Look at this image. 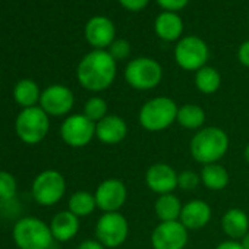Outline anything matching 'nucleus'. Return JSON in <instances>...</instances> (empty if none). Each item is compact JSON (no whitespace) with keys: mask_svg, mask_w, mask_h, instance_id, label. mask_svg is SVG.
Instances as JSON below:
<instances>
[{"mask_svg":"<svg viewBox=\"0 0 249 249\" xmlns=\"http://www.w3.org/2000/svg\"><path fill=\"white\" fill-rule=\"evenodd\" d=\"M164 12H179L186 8L189 0H156Z\"/></svg>","mask_w":249,"mask_h":249,"instance_id":"obj_31","label":"nucleus"},{"mask_svg":"<svg viewBox=\"0 0 249 249\" xmlns=\"http://www.w3.org/2000/svg\"><path fill=\"white\" fill-rule=\"evenodd\" d=\"M221 229L231 240H239L249 231V217L240 208H230L221 217Z\"/></svg>","mask_w":249,"mask_h":249,"instance_id":"obj_20","label":"nucleus"},{"mask_svg":"<svg viewBox=\"0 0 249 249\" xmlns=\"http://www.w3.org/2000/svg\"><path fill=\"white\" fill-rule=\"evenodd\" d=\"M178 176L179 175L170 164L156 163L148 167L145 173V183L159 195L173 194L178 188Z\"/></svg>","mask_w":249,"mask_h":249,"instance_id":"obj_14","label":"nucleus"},{"mask_svg":"<svg viewBox=\"0 0 249 249\" xmlns=\"http://www.w3.org/2000/svg\"><path fill=\"white\" fill-rule=\"evenodd\" d=\"M17 180L15 178L8 172H0V199L11 201L17 195Z\"/></svg>","mask_w":249,"mask_h":249,"instance_id":"obj_28","label":"nucleus"},{"mask_svg":"<svg viewBox=\"0 0 249 249\" xmlns=\"http://www.w3.org/2000/svg\"><path fill=\"white\" fill-rule=\"evenodd\" d=\"M221 85V75L211 66H204L195 72V87L202 94H214Z\"/></svg>","mask_w":249,"mask_h":249,"instance_id":"obj_24","label":"nucleus"},{"mask_svg":"<svg viewBox=\"0 0 249 249\" xmlns=\"http://www.w3.org/2000/svg\"><path fill=\"white\" fill-rule=\"evenodd\" d=\"M210 50L207 43L196 37L189 36L180 38L175 47V60L176 63L188 72H196L201 68L207 66Z\"/></svg>","mask_w":249,"mask_h":249,"instance_id":"obj_7","label":"nucleus"},{"mask_svg":"<svg viewBox=\"0 0 249 249\" xmlns=\"http://www.w3.org/2000/svg\"><path fill=\"white\" fill-rule=\"evenodd\" d=\"M40 97H41L40 88L31 79H22L14 88V98L24 108L34 107L36 103L40 101Z\"/></svg>","mask_w":249,"mask_h":249,"instance_id":"obj_25","label":"nucleus"},{"mask_svg":"<svg viewBox=\"0 0 249 249\" xmlns=\"http://www.w3.org/2000/svg\"><path fill=\"white\" fill-rule=\"evenodd\" d=\"M215 249H243L242 248V245H240V242H237V240H224V242H221V243H218L217 246H215Z\"/></svg>","mask_w":249,"mask_h":249,"instance_id":"obj_35","label":"nucleus"},{"mask_svg":"<svg viewBox=\"0 0 249 249\" xmlns=\"http://www.w3.org/2000/svg\"><path fill=\"white\" fill-rule=\"evenodd\" d=\"M178 104L169 97H154L140 110V123L148 132H161L178 119Z\"/></svg>","mask_w":249,"mask_h":249,"instance_id":"obj_3","label":"nucleus"},{"mask_svg":"<svg viewBox=\"0 0 249 249\" xmlns=\"http://www.w3.org/2000/svg\"><path fill=\"white\" fill-rule=\"evenodd\" d=\"M117 62L107 50H92L82 57L78 65L76 76L79 84L92 92L107 89L116 79Z\"/></svg>","mask_w":249,"mask_h":249,"instance_id":"obj_1","label":"nucleus"},{"mask_svg":"<svg viewBox=\"0 0 249 249\" xmlns=\"http://www.w3.org/2000/svg\"><path fill=\"white\" fill-rule=\"evenodd\" d=\"M76 249H106V248L98 240L88 239V240H84L82 243H79Z\"/></svg>","mask_w":249,"mask_h":249,"instance_id":"obj_34","label":"nucleus"},{"mask_svg":"<svg viewBox=\"0 0 249 249\" xmlns=\"http://www.w3.org/2000/svg\"><path fill=\"white\" fill-rule=\"evenodd\" d=\"M119 3L129 12H140L147 8L150 0H119Z\"/></svg>","mask_w":249,"mask_h":249,"instance_id":"obj_32","label":"nucleus"},{"mask_svg":"<svg viewBox=\"0 0 249 249\" xmlns=\"http://www.w3.org/2000/svg\"><path fill=\"white\" fill-rule=\"evenodd\" d=\"M75 104L73 92L65 85H50L40 97V107L52 116L68 114Z\"/></svg>","mask_w":249,"mask_h":249,"instance_id":"obj_13","label":"nucleus"},{"mask_svg":"<svg viewBox=\"0 0 249 249\" xmlns=\"http://www.w3.org/2000/svg\"><path fill=\"white\" fill-rule=\"evenodd\" d=\"M176 122L182 128L189 131L202 129L205 123V111L198 104H183L178 110Z\"/></svg>","mask_w":249,"mask_h":249,"instance_id":"obj_22","label":"nucleus"},{"mask_svg":"<svg viewBox=\"0 0 249 249\" xmlns=\"http://www.w3.org/2000/svg\"><path fill=\"white\" fill-rule=\"evenodd\" d=\"M108 53L116 62L117 60H124V59H128L129 54H131V44H129L128 40H124V38H116L110 44Z\"/></svg>","mask_w":249,"mask_h":249,"instance_id":"obj_30","label":"nucleus"},{"mask_svg":"<svg viewBox=\"0 0 249 249\" xmlns=\"http://www.w3.org/2000/svg\"><path fill=\"white\" fill-rule=\"evenodd\" d=\"M156 34L164 41H178L183 33L182 18L176 12H161L154 21Z\"/></svg>","mask_w":249,"mask_h":249,"instance_id":"obj_19","label":"nucleus"},{"mask_svg":"<svg viewBox=\"0 0 249 249\" xmlns=\"http://www.w3.org/2000/svg\"><path fill=\"white\" fill-rule=\"evenodd\" d=\"M50 230H52L54 240L68 242V240L73 239L79 230V217H76L69 210L60 211L52 218Z\"/></svg>","mask_w":249,"mask_h":249,"instance_id":"obj_18","label":"nucleus"},{"mask_svg":"<svg viewBox=\"0 0 249 249\" xmlns=\"http://www.w3.org/2000/svg\"><path fill=\"white\" fill-rule=\"evenodd\" d=\"M60 137L69 147H85L95 137V123L85 114H72L62 123Z\"/></svg>","mask_w":249,"mask_h":249,"instance_id":"obj_10","label":"nucleus"},{"mask_svg":"<svg viewBox=\"0 0 249 249\" xmlns=\"http://www.w3.org/2000/svg\"><path fill=\"white\" fill-rule=\"evenodd\" d=\"M211 207L202 199H191L182 207L179 221L188 230H198L205 227L211 220Z\"/></svg>","mask_w":249,"mask_h":249,"instance_id":"obj_17","label":"nucleus"},{"mask_svg":"<svg viewBox=\"0 0 249 249\" xmlns=\"http://www.w3.org/2000/svg\"><path fill=\"white\" fill-rule=\"evenodd\" d=\"M84 114L94 123L107 116V101L101 97H91L84 107Z\"/></svg>","mask_w":249,"mask_h":249,"instance_id":"obj_27","label":"nucleus"},{"mask_svg":"<svg viewBox=\"0 0 249 249\" xmlns=\"http://www.w3.org/2000/svg\"><path fill=\"white\" fill-rule=\"evenodd\" d=\"M85 38L94 50H104L116 40V28L107 17H92L85 25Z\"/></svg>","mask_w":249,"mask_h":249,"instance_id":"obj_15","label":"nucleus"},{"mask_svg":"<svg viewBox=\"0 0 249 249\" xmlns=\"http://www.w3.org/2000/svg\"><path fill=\"white\" fill-rule=\"evenodd\" d=\"M66 191V180L62 173L56 170L41 172L33 182V196L44 207L57 204Z\"/></svg>","mask_w":249,"mask_h":249,"instance_id":"obj_9","label":"nucleus"},{"mask_svg":"<svg viewBox=\"0 0 249 249\" xmlns=\"http://www.w3.org/2000/svg\"><path fill=\"white\" fill-rule=\"evenodd\" d=\"M245 160H246L248 164H249V144H248L246 148H245Z\"/></svg>","mask_w":249,"mask_h":249,"instance_id":"obj_37","label":"nucleus"},{"mask_svg":"<svg viewBox=\"0 0 249 249\" xmlns=\"http://www.w3.org/2000/svg\"><path fill=\"white\" fill-rule=\"evenodd\" d=\"M237 59H239L240 65H243L245 68H249V40H246L240 44L239 52H237Z\"/></svg>","mask_w":249,"mask_h":249,"instance_id":"obj_33","label":"nucleus"},{"mask_svg":"<svg viewBox=\"0 0 249 249\" xmlns=\"http://www.w3.org/2000/svg\"><path fill=\"white\" fill-rule=\"evenodd\" d=\"M188 239V229L180 221H160L151 233L154 249H185Z\"/></svg>","mask_w":249,"mask_h":249,"instance_id":"obj_11","label":"nucleus"},{"mask_svg":"<svg viewBox=\"0 0 249 249\" xmlns=\"http://www.w3.org/2000/svg\"><path fill=\"white\" fill-rule=\"evenodd\" d=\"M229 137L218 126L199 129L191 141V154L195 161L207 166L221 160L229 150Z\"/></svg>","mask_w":249,"mask_h":249,"instance_id":"obj_2","label":"nucleus"},{"mask_svg":"<svg viewBox=\"0 0 249 249\" xmlns=\"http://www.w3.org/2000/svg\"><path fill=\"white\" fill-rule=\"evenodd\" d=\"M182 207L180 199L175 194H166L159 195L154 204V211L160 221H179Z\"/></svg>","mask_w":249,"mask_h":249,"instance_id":"obj_21","label":"nucleus"},{"mask_svg":"<svg viewBox=\"0 0 249 249\" xmlns=\"http://www.w3.org/2000/svg\"><path fill=\"white\" fill-rule=\"evenodd\" d=\"M240 245H242L243 249H249V231L240 239Z\"/></svg>","mask_w":249,"mask_h":249,"instance_id":"obj_36","label":"nucleus"},{"mask_svg":"<svg viewBox=\"0 0 249 249\" xmlns=\"http://www.w3.org/2000/svg\"><path fill=\"white\" fill-rule=\"evenodd\" d=\"M163 79L161 65L151 57H137L124 68V81L132 88L148 91L156 88Z\"/></svg>","mask_w":249,"mask_h":249,"instance_id":"obj_6","label":"nucleus"},{"mask_svg":"<svg viewBox=\"0 0 249 249\" xmlns=\"http://www.w3.org/2000/svg\"><path fill=\"white\" fill-rule=\"evenodd\" d=\"M69 211L73 213L76 217H87L94 213L97 208L95 196L87 191H78L69 198Z\"/></svg>","mask_w":249,"mask_h":249,"instance_id":"obj_26","label":"nucleus"},{"mask_svg":"<svg viewBox=\"0 0 249 249\" xmlns=\"http://www.w3.org/2000/svg\"><path fill=\"white\" fill-rule=\"evenodd\" d=\"M199 183H202L201 175L194 170H183L178 176V188H180L182 191H195Z\"/></svg>","mask_w":249,"mask_h":249,"instance_id":"obj_29","label":"nucleus"},{"mask_svg":"<svg viewBox=\"0 0 249 249\" xmlns=\"http://www.w3.org/2000/svg\"><path fill=\"white\" fill-rule=\"evenodd\" d=\"M50 129L49 114L41 107H28L24 108L15 122V131L18 137L25 144H38L41 142Z\"/></svg>","mask_w":249,"mask_h":249,"instance_id":"obj_5","label":"nucleus"},{"mask_svg":"<svg viewBox=\"0 0 249 249\" xmlns=\"http://www.w3.org/2000/svg\"><path fill=\"white\" fill-rule=\"evenodd\" d=\"M229 172L218 163L207 164L201 170V182L207 189L221 191L229 185Z\"/></svg>","mask_w":249,"mask_h":249,"instance_id":"obj_23","label":"nucleus"},{"mask_svg":"<svg viewBox=\"0 0 249 249\" xmlns=\"http://www.w3.org/2000/svg\"><path fill=\"white\" fill-rule=\"evenodd\" d=\"M12 234L19 249H49L54 240L50 226L36 217H24L17 221Z\"/></svg>","mask_w":249,"mask_h":249,"instance_id":"obj_4","label":"nucleus"},{"mask_svg":"<svg viewBox=\"0 0 249 249\" xmlns=\"http://www.w3.org/2000/svg\"><path fill=\"white\" fill-rule=\"evenodd\" d=\"M129 224L123 214L117 213H104L95 224L97 240L104 248H119L128 239Z\"/></svg>","mask_w":249,"mask_h":249,"instance_id":"obj_8","label":"nucleus"},{"mask_svg":"<svg viewBox=\"0 0 249 249\" xmlns=\"http://www.w3.org/2000/svg\"><path fill=\"white\" fill-rule=\"evenodd\" d=\"M97 208L104 213H117L126 202L128 189L119 179H106L95 189Z\"/></svg>","mask_w":249,"mask_h":249,"instance_id":"obj_12","label":"nucleus"},{"mask_svg":"<svg viewBox=\"0 0 249 249\" xmlns=\"http://www.w3.org/2000/svg\"><path fill=\"white\" fill-rule=\"evenodd\" d=\"M128 135V124L123 117L116 114H107L98 123H95V137L106 145H116Z\"/></svg>","mask_w":249,"mask_h":249,"instance_id":"obj_16","label":"nucleus"}]
</instances>
